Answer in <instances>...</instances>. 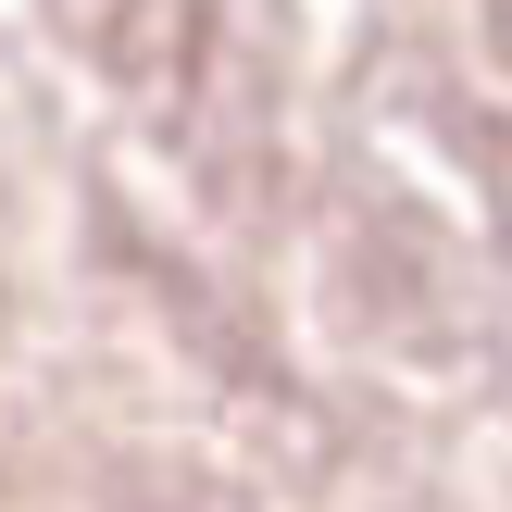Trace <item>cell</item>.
Listing matches in <instances>:
<instances>
[]
</instances>
